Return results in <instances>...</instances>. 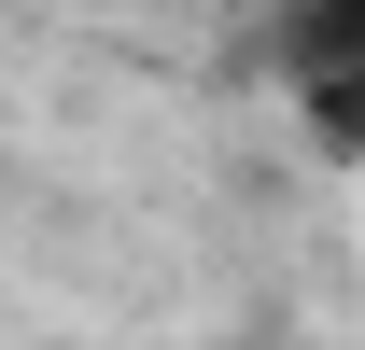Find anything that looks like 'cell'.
Here are the masks:
<instances>
[{"label":"cell","instance_id":"6da1fadb","mask_svg":"<svg viewBox=\"0 0 365 350\" xmlns=\"http://www.w3.org/2000/svg\"><path fill=\"white\" fill-rule=\"evenodd\" d=\"M267 70L295 85V112L323 127V154L365 140V0H281L267 14Z\"/></svg>","mask_w":365,"mask_h":350}]
</instances>
